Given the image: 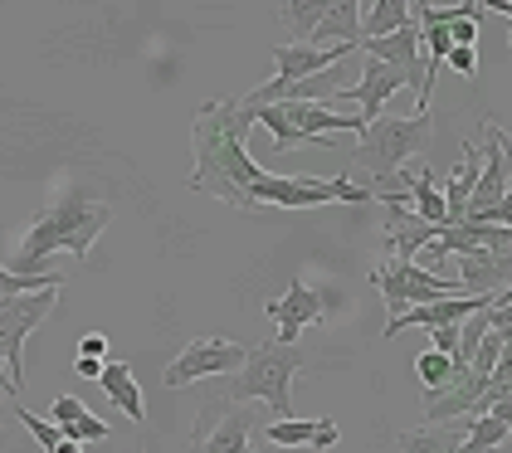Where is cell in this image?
<instances>
[{
	"mask_svg": "<svg viewBox=\"0 0 512 453\" xmlns=\"http://www.w3.org/2000/svg\"><path fill=\"white\" fill-rule=\"evenodd\" d=\"M254 127V113L239 98H210L191 117V176L186 186L200 195H215L235 210H249V186L269 171L244 151V137Z\"/></svg>",
	"mask_w": 512,
	"mask_h": 453,
	"instance_id": "obj_1",
	"label": "cell"
},
{
	"mask_svg": "<svg viewBox=\"0 0 512 453\" xmlns=\"http://www.w3.org/2000/svg\"><path fill=\"white\" fill-rule=\"evenodd\" d=\"M113 210L103 200H83V195H64L59 205L40 210L30 229L20 234V249L10 254V273L15 278H44V259L49 254H88L98 244V234L108 229Z\"/></svg>",
	"mask_w": 512,
	"mask_h": 453,
	"instance_id": "obj_2",
	"label": "cell"
},
{
	"mask_svg": "<svg viewBox=\"0 0 512 453\" xmlns=\"http://www.w3.org/2000/svg\"><path fill=\"white\" fill-rule=\"evenodd\" d=\"M430 132H434L430 108H420L415 117L381 113L376 122H366V132H361V142H356L352 161L361 171H371L376 181H391V176H400L420 151L430 147Z\"/></svg>",
	"mask_w": 512,
	"mask_h": 453,
	"instance_id": "obj_3",
	"label": "cell"
},
{
	"mask_svg": "<svg viewBox=\"0 0 512 453\" xmlns=\"http://www.w3.org/2000/svg\"><path fill=\"white\" fill-rule=\"evenodd\" d=\"M303 371V356L293 346H278V341H259L249 346V361L235 376L230 390V405H249V400H264L274 419H293V376Z\"/></svg>",
	"mask_w": 512,
	"mask_h": 453,
	"instance_id": "obj_4",
	"label": "cell"
},
{
	"mask_svg": "<svg viewBox=\"0 0 512 453\" xmlns=\"http://www.w3.org/2000/svg\"><path fill=\"white\" fill-rule=\"evenodd\" d=\"M376 190L352 186L347 176L317 181V176H264L249 186V210L254 205H278V210H313V205H371Z\"/></svg>",
	"mask_w": 512,
	"mask_h": 453,
	"instance_id": "obj_5",
	"label": "cell"
},
{
	"mask_svg": "<svg viewBox=\"0 0 512 453\" xmlns=\"http://www.w3.org/2000/svg\"><path fill=\"white\" fill-rule=\"evenodd\" d=\"M371 283L381 288V298L391 307V317L410 312V307H425V302H439V298H469L459 288V278H439L430 268H420L415 259H391L371 273Z\"/></svg>",
	"mask_w": 512,
	"mask_h": 453,
	"instance_id": "obj_6",
	"label": "cell"
},
{
	"mask_svg": "<svg viewBox=\"0 0 512 453\" xmlns=\"http://www.w3.org/2000/svg\"><path fill=\"white\" fill-rule=\"evenodd\" d=\"M54 307H59V288L0 302V361H5V376L15 380V390H20V371H25V341L30 332H40V322Z\"/></svg>",
	"mask_w": 512,
	"mask_h": 453,
	"instance_id": "obj_7",
	"label": "cell"
},
{
	"mask_svg": "<svg viewBox=\"0 0 512 453\" xmlns=\"http://www.w3.org/2000/svg\"><path fill=\"white\" fill-rule=\"evenodd\" d=\"M244 361H249V346H239V341L220 337V332H210V337H196L171 366H166V390H181V385H191V380H205V376H230V371H244Z\"/></svg>",
	"mask_w": 512,
	"mask_h": 453,
	"instance_id": "obj_8",
	"label": "cell"
},
{
	"mask_svg": "<svg viewBox=\"0 0 512 453\" xmlns=\"http://www.w3.org/2000/svg\"><path fill=\"white\" fill-rule=\"evenodd\" d=\"M356 49H361L366 59L395 69V74L405 78V88L420 98V108H430V93H425V54H420V20L405 25V30H395L391 39H361Z\"/></svg>",
	"mask_w": 512,
	"mask_h": 453,
	"instance_id": "obj_9",
	"label": "cell"
},
{
	"mask_svg": "<svg viewBox=\"0 0 512 453\" xmlns=\"http://www.w3.org/2000/svg\"><path fill=\"white\" fill-rule=\"evenodd\" d=\"M322 293H313L303 278H293L288 288H283V298H269V317H274V327H278V346H293V341L303 337V327H313L317 317H322Z\"/></svg>",
	"mask_w": 512,
	"mask_h": 453,
	"instance_id": "obj_10",
	"label": "cell"
},
{
	"mask_svg": "<svg viewBox=\"0 0 512 453\" xmlns=\"http://www.w3.org/2000/svg\"><path fill=\"white\" fill-rule=\"evenodd\" d=\"M488 307H498V298H439V302H425V307H410V312H400L386 322V337H400V332H410V327H459V322H469L473 312H488Z\"/></svg>",
	"mask_w": 512,
	"mask_h": 453,
	"instance_id": "obj_11",
	"label": "cell"
},
{
	"mask_svg": "<svg viewBox=\"0 0 512 453\" xmlns=\"http://www.w3.org/2000/svg\"><path fill=\"white\" fill-rule=\"evenodd\" d=\"M488 147H483V171H478V186L469 195V210H464V225H473L478 215H488L493 205H503L508 195V156H503V142H498V122L483 127Z\"/></svg>",
	"mask_w": 512,
	"mask_h": 453,
	"instance_id": "obj_12",
	"label": "cell"
},
{
	"mask_svg": "<svg viewBox=\"0 0 512 453\" xmlns=\"http://www.w3.org/2000/svg\"><path fill=\"white\" fill-rule=\"evenodd\" d=\"M400 88H405V78L395 74V69L376 64V59H361V83H356V88H342L337 98L356 103V117H361V122H376V117L386 113V98H395Z\"/></svg>",
	"mask_w": 512,
	"mask_h": 453,
	"instance_id": "obj_13",
	"label": "cell"
},
{
	"mask_svg": "<svg viewBox=\"0 0 512 453\" xmlns=\"http://www.w3.org/2000/svg\"><path fill=\"white\" fill-rule=\"evenodd\" d=\"M274 108H283V117L308 137V142H317V147H332V137L327 132H366V122L356 113H337V108H327V103H274Z\"/></svg>",
	"mask_w": 512,
	"mask_h": 453,
	"instance_id": "obj_14",
	"label": "cell"
},
{
	"mask_svg": "<svg viewBox=\"0 0 512 453\" xmlns=\"http://www.w3.org/2000/svg\"><path fill=\"white\" fill-rule=\"evenodd\" d=\"M483 395H488V376H478V371L449 380L439 395H425V424H449L459 415H473Z\"/></svg>",
	"mask_w": 512,
	"mask_h": 453,
	"instance_id": "obj_15",
	"label": "cell"
},
{
	"mask_svg": "<svg viewBox=\"0 0 512 453\" xmlns=\"http://www.w3.org/2000/svg\"><path fill=\"white\" fill-rule=\"evenodd\" d=\"M264 439H269L274 449H303V444H313V449H337L342 429H337L332 419H269Z\"/></svg>",
	"mask_w": 512,
	"mask_h": 453,
	"instance_id": "obj_16",
	"label": "cell"
},
{
	"mask_svg": "<svg viewBox=\"0 0 512 453\" xmlns=\"http://www.w3.org/2000/svg\"><path fill=\"white\" fill-rule=\"evenodd\" d=\"M400 181L410 190V210L434 229H449V210H444V190L430 181V166H420V161H410L405 171H400Z\"/></svg>",
	"mask_w": 512,
	"mask_h": 453,
	"instance_id": "obj_17",
	"label": "cell"
},
{
	"mask_svg": "<svg viewBox=\"0 0 512 453\" xmlns=\"http://www.w3.org/2000/svg\"><path fill=\"white\" fill-rule=\"evenodd\" d=\"M98 385H103V395H108V400H113L132 424H142V419H147L142 385H137V376H132V366H127V361H108V366H103V376H98Z\"/></svg>",
	"mask_w": 512,
	"mask_h": 453,
	"instance_id": "obj_18",
	"label": "cell"
},
{
	"mask_svg": "<svg viewBox=\"0 0 512 453\" xmlns=\"http://www.w3.org/2000/svg\"><path fill=\"white\" fill-rule=\"evenodd\" d=\"M249 434H254V415L244 405H230L210 434H200L196 453H249Z\"/></svg>",
	"mask_w": 512,
	"mask_h": 453,
	"instance_id": "obj_19",
	"label": "cell"
},
{
	"mask_svg": "<svg viewBox=\"0 0 512 453\" xmlns=\"http://www.w3.org/2000/svg\"><path fill=\"white\" fill-rule=\"evenodd\" d=\"M322 39L356 49V44H361V0H337V5H327V10H322V25H317V35L308 39V44L322 49Z\"/></svg>",
	"mask_w": 512,
	"mask_h": 453,
	"instance_id": "obj_20",
	"label": "cell"
},
{
	"mask_svg": "<svg viewBox=\"0 0 512 453\" xmlns=\"http://www.w3.org/2000/svg\"><path fill=\"white\" fill-rule=\"evenodd\" d=\"M405 25H415V10L405 0H371V5H361V39H391Z\"/></svg>",
	"mask_w": 512,
	"mask_h": 453,
	"instance_id": "obj_21",
	"label": "cell"
},
{
	"mask_svg": "<svg viewBox=\"0 0 512 453\" xmlns=\"http://www.w3.org/2000/svg\"><path fill=\"white\" fill-rule=\"evenodd\" d=\"M254 113V127H269L274 137H269V147L274 151H298V147H317V142H308L288 117H283V108H249Z\"/></svg>",
	"mask_w": 512,
	"mask_h": 453,
	"instance_id": "obj_22",
	"label": "cell"
},
{
	"mask_svg": "<svg viewBox=\"0 0 512 453\" xmlns=\"http://www.w3.org/2000/svg\"><path fill=\"white\" fill-rule=\"evenodd\" d=\"M454 449H459V434L444 429V424H420V429L400 434V453H454Z\"/></svg>",
	"mask_w": 512,
	"mask_h": 453,
	"instance_id": "obj_23",
	"label": "cell"
},
{
	"mask_svg": "<svg viewBox=\"0 0 512 453\" xmlns=\"http://www.w3.org/2000/svg\"><path fill=\"white\" fill-rule=\"evenodd\" d=\"M415 376H420V385H425V395H439L449 380H459V371H454V356L420 351V356H415Z\"/></svg>",
	"mask_w": 512,
	"mask_h": 453,
	"instance_id": "obj_24",
	"label": "cell"
},
{
	"mask_svg": "<svg viewBox=\"0 0 512 453\" xmlns=\"http://www.w3.org/2000/svg\"><path fill=\"white\" fill-rule=\"evenodd\" d=\"M488 312H493V307H488ZM488 312H473L469 322L459 327V351H454V371H459V376H469L473 356H478V346L488 337Z\"/></svg>",
	"mask_w": 512,
	"mask_h": 453,
	"instance_id": "obj_25",
	"label": "cell"
},
{
	"mask_svg": "<svg viewBox=\"0 0 512 453\" xmlns=\"http://www.w3.org/2000/svg\"><path fill=\"white\" fill-rule=\"evenodd\" d=\"M322 0L317 5H308V0H293V5H278V15H283V25H293V44H308V39L317 35V25H322Z\"/></svg>",
	"mask_w": 512,
	"mask_h": 453,
	"instance_id": "obj_26",
	"label": "cell"
},
{
	"mask_svg": "<svg viewBox=\"0 0 512 453\" xmlns=\"http://www.w3.org/2000/svg\"><path fill=\"white\" fill-rule=\"evenodd\" d=\"M508 424H498L493 415H469V434H464V444L469 449H488V453H498L503 444H508Z\"/></svg>",
	"mask_w": 512,
	"mask_h": 453,
	"instance_id": "obj_27",
	"label": "cell"
},
{
	"mask_svg": "<svg viewBox=\"0 0 512 453\" xmlns=\"http://www.w3.org/2000/svg\"><path fill=\"white\" fill-rule=\"evenodd\" d=\"M44 288H64L59 273H44V278H15L10 268L0 264V298H25V293H44Z\"/></svg>",
	"mask_w": 512,
	"mask_h": 453,
	"instance_id": "obj_28",
	"label": "cell"
},
{
	"mask_svg": "<svg viewBox=\"0 0 512 453\" xmlns=\"http://www.w3.org/2000/svg\"><path fill=\"white\" fill-rule=\"evenodd\" d=\"M15 415H20V424L35 434V444H40L44 453H54L59 444H64V434H59V424H54V419H40L35 410H25V405H15Z\"/></svg>",
	"mask_w": 512,
	"mask_h": 453,
	"instance_id": "obj_29",
	"label": "cell"
},
{
	"mask_svg": "<svg viewBox=\"0 0 512 453\" xmlns=\"http://www.w3.org/2000/svg\"><path fill=\"white\" fill-rule=\"evenodd\" d=\"M449 39H454V49H473V39H478V15L454 20V25H449Z\"/></svg>",
	"mask_w": 512,
	"mask_h": 453,
	"instance_id": "obj_30",
	"label": "cell"
},
{
	"mask_svg": "<svg viewBox=\"0 0 512 453\" xmlns=\"http://www.w3.org/2000/svg\"><path fill=\"white\" fill-rule=\"evenodd\" d=\"M444 64H449V69H454L459 78H473V74H478V54H473V49H449V59H444Z\"/></svg>",
	"mask_w": 512,
	"mask_h": 453,
	"instance_id": "obj_31",
	"label": "cell"
},
{
	"mask_svg": "<svg viewBox=\"0 0 512 453\" xmlns=\"http://www.w3.org/2000/svg\"><path fill=\"white\" fill-rule=\"evenodd\" d=\"M459 327H464V322H459ZM459 327H439V332H430V351L454 356V351H459Z\"/></svg>",
	"mask_w": 512,
	"mask_h": 453,
	"instance_id": "obj_32",
	"label": "cell"
},
{
	"mask_svg": "<svg viewBox=\"0 0 512 453\" xmlns=\"http://www.w3.org/2000/svg\"><path fill=\"white\" fill-rule=\"evenodd\" d=\"M79 356H93V361H103V356H108V341L98 337V332H93V337H83V341H79Z\"/></svg>",
	"mask_w": 512,
	"mask_h": 453,
	"instance_id": "obj_33",
	"label": "cell"
},
{
	"mask_svg": "<svg viewBox=\"0 0 512 453\" xmlns=\"http://www.w3.org/2000/svg\"><path fill=\"white\" fill-rule=\"evenodd\" d=\"M103 366H108V361H93V356H79V361H74V371H79L83 380H98L103 376Z\"/></svg>",
	"mask_w": 512,
	"mask_h": 453,
	"instance_id": "obj_34",
	"label": "cell"
},
{
	"mask_svg": "<svg viewBox=\"0 0 512 453\" xmlns=\"http://www.w3.org/2000/svg\"><path fill=\"white\" fill-rule=\"evenodd\" d=\"M483 10H498V15H512V0H493V5H483Z\"/></svg>",
	"mask_w": 512,
	"mask_h": 453,
	"instance_id": "obj_35",
	"label": "cell"
},
{
	"mask_svg": "<svg viewBox=\"0 0 512 453\" xmlns=\"http://www.w3.org/2000/svg\"><path fill=\"white\" fill-rule=\"evenodd\" d=\"M54 453H79V444H69V439H64V444H59Z\"/></svg>",
	"mask_w": 512,
	"mask_h": 453,
	"instance_id": "obj_36",
	"label": "cell"
},
{
	"mask_svg": "<svg viewBox=\"0 0 512 453\" xmlns=\"http://www.w3.org/2000/svg\"><path fill=\"white\" fill-rule=\"evenodd\" d=\"M454 453H488V449H469V444H464V439H459V449Z\"/></svg>",
	"mask_w": 512,
	"mask_h": 453,
	"instance_id": "obj_37",
	"label": "cell"
},
{
	"mask_svg": "<svg viewBox=\"0 0 512 453\" xmlns=\"http://www.w3.org/2000/svg\"><path fill=\"white\" fill-rule=\"evenodd\" d=\"M249 453H288V449H274V444H264V449H249Z\"/></svg>",
	"mask_w": 512,
	"mask_h": 453,
	"instance_id": "obj_38",
	"label": "cell"
},
{
	"mask_svg": "<svg viewBox=\"0 0 512 453\" xmlns=\"http://www.w3.org/2000/svg\"><path fill=\"white\" fill-rule=\"evenodd\" d=\"M0 302H10V298H0Z\"/></svg>",
	"mask_w": 512,
	"mask_h": 453,
	"instance_id": "obj_39",
	"label": "cell"
}]
</instances>
